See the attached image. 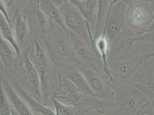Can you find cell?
Instances as JSON below:
<instances>
[{"label":"cell","mask_w":154,"mask_h":115,"mask_svg":"<svg viewBox=\"0 0 154 115\" xmlns=\"http://www.w3.org/2000/svg\"><path fill=\"white\" fill-rule=\"evenodd\" d=\"M79 11L91 26L92 32L96 25L97 0H69Z\"/></svg>","instance_id":"e0dca14e"},{"label":"cell","mask_w":154,"mask_h":115,"mask_svg":"<svg viewBox=\"0 0 154 115\" xmlns=\"http://www.w3.org/2000/svg\"><path fill=\"white\" fill-rule=\"evenodd\" d=\"M95 47L103 59L106 69L109 71L107 66V59L110 49V46L106 36L105 30H103L100 36L95 40Z\"/></svg>","instance_id":"7402d4cb"},{"label":"cell","mask_w":154,"mask_h":115,"mask_svg":"<svg viewBox=\"0 0 154 115\" xmlns=\"http://www.w3.org/2000/svg\"><path fill=\"white\" fill-rule=\"evenodd\" d=\"M129 85L145 94L154 105V61L147 60L132 77Z\"/></svg>","instance_id":"7c38bea8"},{"label":"cell","mask_w":154,"mask_h":115,"mask_svg":"<svg viewBox=\"0 0 154 115\" xmlns=\"http://www.w3.org/2000/svg\"><path fill=\"white\" fill-rule=\"evenodd\" d=\"M0 115H18L1 86H0Z\"/></svg>","instance_id":"603a6c76"},{"label":"cell","mask_w":154,"mask_h":115,"mask_svg":"<svg viewBox=\"0 0 154 115\" xmlns=\"http://www.w3.org/2000/svg\"><path fill=\"white\" fill-rule=\"evenodd\" d=\"M116 103L106 115H137L141 106L149 100L139 90L128 85L115 93Z\"/></svg>","instance_id":"ba28073f"},{"label":"cell","mask_w":154,"mask_h":115,"mask_svg":"<svg viewBox=\"0 0 154 115\" xmlns=\"http://www.w3.org/2000/svg\"><path fill=\"white\" fill-rule=\"evenodd\" d=\"M6 75L14 89L27 105L33 115H56L55 112L50 108L45 106L26 93L14 78L7 74Z\"/></svg>","instance_id":"2e32d148"},{"label":"cell","mask_w":154,"mask_h":115,"mask_svg":"<svg viewBox=\"0 0 154 115\" xmlns=\"http://www.w3.org/2000/svg\"><path fill=\"white\" fill-rule=\"evenodd\" d=\"M154 115V105L148 100L141 106L137 115Z\"/></svg>","instance_id":"d4e9b609"},{"label":"cell","mask_w":154,"mask_h":115,"mask_svg":"<svg viewBox=\"0 0 154 115\" xmlns=\"http://www.w3.org/2000/svg\"><path fill=\"white\" fill-rule=\"evenodd\" d=\"M0 11H1V13L3 15L10 26L14 29L13 20L10 18L8 11L7 10L6 6H5V3H4L3 0L0 1Z\"/></svg>","instance_id":"484cf974"},{"label":"cell","mask_w":154,"mask_h":115,"mask_svg":"<svg viewBox=\"0 0 154 115\" xmlns=\"http://www.w3.org/2000/svg\"><path fill=\"white\" fill-rule=\"evenodd\" d=\"M58 8L67 29L88 44L95 46L90 25L76 7L67 1Z\"/></svg>","instance_id":"8992f818"},{"label":"cell","mask_w":154,"mask_h":115,"mask_svg":"<svg viewBox=\"0 0 154 115\" xmlns=\"http://www.w3.org/2000/svg\"><path fill=\"white\" fill-rule=\"evenodd\" d=\"M1 86L18 115H33L31 111L17 93L10 81L5 70L1 66Z\"/></svg>","instance_id":"9a60e30c"},{"label":"cell","mask_w":154,"mask_h":115,"mask_svg":"<svg viewBox=\"0 0 154 115\" xmlns=\"http://www.w3.org/2000/svg\"><path fill=\"white\" fill-rule=\"evenodd\" d=\"M154 58V52L130 54L118 58L108 57L107 66L112 78L115 92L128 86L132 77L147 60Z\"/></svg>","instance_id":"5b68a950"},{"label":"cell","mask_w":154,"mask_h":115,"mask_svg":"<svg viewBox=\"0 0 154 115\" xmlns=\"http://www.w3.org/2000/svg\"><path fill=\"white\" fill-rule=\"evenodd\" d=\"M51 102L57 115H77L78 111L76 109L72 107L67 106L59 101L54 98H51Z\"/></svg>","instance_id":"cb8c5ba5"},{"label":"cell","mask_w":154,"mask_h":115,"mask_svg":"<svg viewBox=\"0 0 154 115\" xmlns=\"http://www.w3.org/2000/svg\"><path fill=\"white\" fill-rule=\"evenodd\" d=\"M111 1L110 0H97L96 25L92 32L94 40L100 36L103 32Z\"/></svg>","instance_id":"ffe728a7"},{"label":"cell","mask_w":154,"mask_h":115,"mask_svg":"<svg viewBox=\"0 0 154 115\" xmlns=\"http://www.w3.org/2000/svg\"><path fill=\"white\" fill-rule=\"evenodd\" d=\"M56 67L61 78L71 82L82 93L96 97L85 76L77 67V64H60Z\"/></svg>","instance_id":"4fadbf2b"},{"label":"cell","mask_w":154,"mask_h":115,"mask_svg":"<svg viewBox=\"0 0 154 115\" xmlns=\"http://www.w3.org/2000/svg\"><path fill=\"white\" fill-rule=\"evenodd\" d=\"M42 41L56 67L63 64H81L73 47L72 33L64 30L51 20L47 36Z\"/></svg>","instance_id":"7a4b0ae2"},{"label":"cell","mask_w":154,"mask_h":115,"mask_svg":"<svg viewBox=\"0 0 154 115\" xmlns=\"http://www.w3.org/2000/svg\"><path fill=\"white\" fill-rule=\"evenodd\" d=\"M40 8L48 17L63 29L68 31L64 23L58 7L54 3V0H39Z\"/></svg>","instance_id":"d6986e66"},{"label":"cell","mask_w":154,"mask_h":115,"mask_svg":"<svg viewBox=\"0 0 154 115\" xmlns=\"http://www.w3.org/2000/svg\"><path fill=\"white\" fill-rule=\"evenodd\" d=\"M61 79L60 89L52 98L75 108L78 115L86 114L92 110L106 115L114 104V102L100 100L96 97L82 93L69 81L61 78Z\"/></svg>","instance_id":"3957f363"},{"label":"cell","mask_w":154,"mask_h":115,"mask_svg":"<svg viewBox=\"0 0 154 115\" xmlns=\"http://www.w3.org/2000/svg\"><path fill=\"white\" fill-rule=\"evenodd\" d=\"M0 32L1 35L13 47L19 58L21 56V50L18 44L14 32L3 15L0 13Z\"/></svg>","instance_id":"44dd1931"},{"label":"cell","mask_w":154,"mask_h":115,"mask_svg":"<svg viewBox=\"0 0 154 115\" xmlns=\"http://www.w3.org/2000/svg\"><path fill=\"white\" fill-rule=\"evenodd\" d=\"M15 1V0H9V2H8V6L9 7L12 5V4H13V3L14 2V1Z\"/></svg>","instance_id":"f546056e"},{"label":"cell","mask_w":154,"mask_h":115,"mask_svg":"<svg viewBox=\"0 0 154 115\" xmlns=\"http://www.w3.org/2000/svg\"><path fill=\"white\" fill-rule=\"evenodd\" d=\"M19 8L26 15L33 41L42 40L49 29L50 19L42 11L39 0H28Z\"/></svg>","instance_id":"9c48e42d"},{"label":"cell","mask_w":154,"mask_h":115,"mask_svg":"<svg viewBox=\"0 0 154 115\" xmlns=\"http://www.w3.org/2000/svg\"><path fill=\"white\" fill-rule=\"evenodd\" d=\"M32 45L21 51L20 59L13 68L5 70L7 75L14 78L26 93L46 106L42 94L41 82L38 72L29 57Z\"/></svg>","instance_id":"277c9868"},{"label":"cell","mask_w":154,"mask_h":115,"mask_svg":"<svg viewBox=\"0 0 154 115\" xmlns=\"http://www.w3.org/2000/svg\"><path fill=\"white\" fill-rule=\"evenodd\" d=\"M128 6L125 3L121 0L111 1L103 28L110 48L128 26Z\"/></svg>","instance_id":"52a82bcc"},{"label":"cell","mask_w":154,"mask_h":115,"mask_svg":"<svg viewBox=\"0 0 154 115\" xmlns=\"http://www.w3.org/2000/svg\"><path fill=\"white\" fill-rule=\"evenodd\" d=\"M15 38L21 52L34 42L30 34L26 15L20 9H16L13 19Z\"/></svg>","instance_id":"5bb4252c"},{"label":"cell","mask_w":154,"mask_h":115,"mask_svg":"<svg viewBox=\"0 0 154 115\" xmlns=\"http://www.w3.org/2000/svg\"><path fill=\"white\" fill-rule=\"evenodd\" d=\"M154 32V16L151 19L147 32Z\"/></svg>","instance_id":"4316f807"},{"label":"cell","mask_w":154,"mask_h":115,"mask_svg":"<svg viewBox=\"0 0 154 115\" xmlns=\"http://www.w3.org/2000/svg\"><path fill=\"white\" fill-rule=\"evenodd\" d=\"M29 55L38 72L42 95L47 106L51 98L60 89L61 77L57 67L49 57L42 40H34Z\"/></svg>","instance_id":"6da1fadb"},{"label":"cell","mask_w":154,"mask_h":115,"mask_svg":"<svg viewBox=\"0 0 154 115\" xmlns=\"http://www.w3.org/2000/svg\"><path fill=\"white\" fill-rule=\"evenodd\" d=\"M72 42L75 56L81 64L108 77L113 82L110 72L106 69L103 59L95 46L88 44L72 33Z\"/></svg>","instance_id":"30bf717a"},{"label":"cell","mask_w":154,"mask_h":115,"mask_svg":"<svg viewBox=\"0 0 154 115\" xmlns=\"http://www.w3.org/2000/svg\"><path fill=\"white\" fill-rule=\"evenodd\" d=\"M1 64L5 70L11 69L19 59L15 49L0 35Z\"/></svg>","instance_id":"ac0fdd59"},{"label":"cell","mask_w":154,"mask_h":115,"mask_svg":"<svg viewBox=\"0 0 154 115\" xmlns=\"http://www.w3.org/2000/svg\"><path fill=\"white\" fill-rule=\"evenodd\" d=\"M27 1L28 0H17L16 2V8L19 7L20 5Z\"/></svg>","instance_id":"f1b7e54d"},{"label":"cell","mask_w":154,"mask_h":115,"mask_svg":"<svg viewBox=\"0 0 154 115\" xmlns=\"http://www.w3.org/2000/svg\"><path fill=\"white\" fill-rule=\"evenodd\" d=\"M68 1L69 0H54V2L55 5L59 7L64 2Z\"/></svg>","instance_id":"83f0119b"},{"label":"cell","mask_w":154,"mask_h":115,"mask_svg":"<svg viewBox=\"0 0 154 115\" xmlns=\"http://www.w3.org/2000/svg\"><path fill=\"white\" fill-rule=\"evenodd\" d=\"M77 65L97 98L102 101H116L114 84L108 77L104 76L83 64Z\"/></svg>","instance_id":"8fae6325"}]
</instances>
